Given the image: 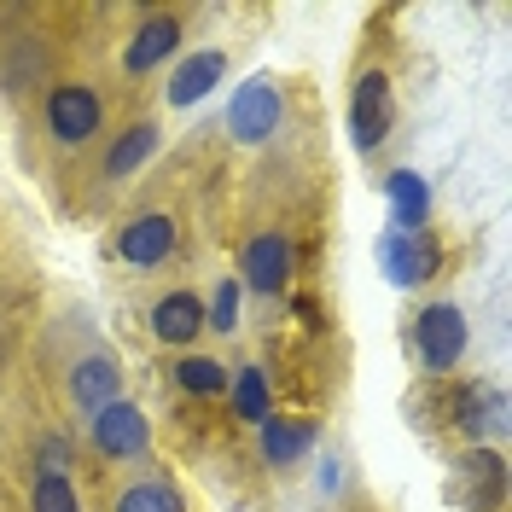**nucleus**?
Here are the masks:
<instances>
[{
	"label": "nucleus",
	"instance_id": "obj_7",
	"mask_svg": "<svg viewBox=\"0 0 512 512\" xmlns=\"http://www.w3.org/2000/svg\"><path fill=\"white\" fill-rule=\"evenodd\" d=\"M379 268L396 291L425 286V280L437 274V245H431V233H396V227H384L379 233Z\"/></svg>",
	"mask_w": 512,
	"mask_h": 512
},
{
	"label": "nucleus",
	"instance_id": "obj_21",
	"mask_svg": "<svg viewBox=\"0 0 512 512\" xmlns=\"http://www.w3.org/2000/svg\"><path fill=\"white\" fill-rule=\"evenodd\" d=\"M204 332H239V280H222L204 303Z\"/></svg>",
	"mask_w": 512,
	"mask_h": 512
},
{
	"label": "nucleus",
	"instance_id": "obj_1",
	"mask_svg": "<svg viewBox=\"0 0 512 512\" xmlns=\"http://www.w3.org/2000/svg\"><path fill=\"white\" fill-rule=\"evenodd\" d=\"M41 123H47V134L59 140L64 152H76V146H88L105 128V94L94 82H53L47 99H41Z\"/></svg>",
	"mask_w": 512,
	"mask_h": 512
},
{
	"label": "nucleus",
	"instance_id": "obj_16",
	"mask_svg": "<svg viewBox=\"0 0 512 512\" xmlns=\"http://www.w3.org/2000/svg\"><path fill=\"white\" fill-rule=\"evenodd\" d=\"M256 431H262V460H268V466H297V460L320 443L315 419H280L274 414L268 425H256Z\"/></svg>",
	"mask_w": 512,
	"mask_h": 512
},
{
	"label": "nucleus",
	"instance_id": "obj_15",
	"mask_svg": "<svg viewBox=\"0 0 512 512\" xmlns=\"http://www.w3.org/2000/svg\"><path fill=\"white\" fill-rule=\"evenodd\" d=\"M460 478H466V507L472 512H501V501H507V460L495 448H472L460 460Z\"/></svg>",
	"mask_w": 512,
	"mask_h": 512
},
{
	"label": "nucleus",
	"instance_id": "obj_14",
	"mask_svg": "<svg viewBox=\"0 0 512 512\" xmlns=\"http://www.w3.org/2000/svg\"><path fill=\"white\" fill-rule=\"evenodd\" d=\"M222 76H227V53H222V47H198L192 59L175 64V76H169L163 99H169L175 111H187V105H198V99L222 82Z\"/></svg>",
	"mask_w": 512,
	"mask_h": 512
},
{
	"label": "nucleus",
	"instance_id": "obj_5",
	"mask_svg": "<svg viewBox=\"0 0 512 512\" xmlns=\"http://www.w3.org/2000/svg\"><path fill=\"white\" fill-rule=\"evenodd\" d=\"M396 123V99H390V76L384 70H361L350 88V140L355 152H379Z\"/></svg>",
	"mask_w": 512,
	"mask_h": 512
},
{
	"label": "nucleus",
	"instance_id": "obj_2",
	"mask_svg": "<svg viewBox=\"0 0 512 512\" xmlns=\"http://www.w3.org/2000/svg\"><path fill=\"white\" fill-rule=\"evenodd\" d=\"M280 117H286V94H280V82H274L268 70L245 76V82L233 88V99H227V128H233L239 146H262V140L280 128Z\"/></svg>",
	"mask_w": 512,
	"mask_h": 512
},
{
	"label": "nucleus",
	"instance_id": "obj_4",
	"mask_svg": "<svg viewBox=\"0 0 512 512\" xmlns=\"http://www.w3.org/2000/svg\"><path fill=\"white\" fill-rule=\"evenodd\" d=\"M291 239L280 227H262L245 239V251H239V291H251V297H280L291 286Z\"/></svg>",
	"mask_w": 512,
	"mask_h": 512
},
{
	"label": "nucleus",
	"instance_id": "obj_12",
	"mask_svg": "<svg viewBox=\"0 0 512 512\" xmlns=\"http://www.w3.org/2000/svg\"><path fill=\"white\" fill-rule=\"evenodd\" d=\"M70 402L82 408V414H94L105 402H123V367H117V355H82L76 367H70Z\"/></svg>",
	"mask_w": 512,
	"mask_h": 512
},
{
	"label": "nucleus",
	"instance_id": "obj_22",
	"mask_svg": "<svg viewBox=\"0 0 512 512\" xmlns=\"http://www.w3.org/2000/svg\"><path fill=\"white\" fill-rule=\"evenodd\" d=\"M30 512H82V495L70 478H35Z\"/></svg>",
	"mask_w": 512,
	"mask_h": 512
},
{
	"label": "nucleus",
	"instance_id": "obj_18",
	"mask_svg": "<svg viewBox=\"0 0 512 512\" xmlns=\"http://www.w3.org/2000/svg\"><path fill=\"white\" fill-rule=\"evenodd\" d=\"M30 88H47V41L41 35L12 41V59H6V94H30Z\"/></svg>",
	"mask_w": 512,
	"mask_h": 512
},
{
	"label": "nucleus",
	"instance_id": "obj_8",
	"mask_svg": "<svg viewBox=\"0 0 512 512\" xmlns=\"http://www.w3.org/2000/svg\"><path fill=\"white\" fill-rule=\"evenodd\" d=\"M175 239H181L175 216L146 210V216H128L123 222V233H117V256H123L128 268H158V262L175 256Z\"/></svg>",
	"mask_w": 512,
	"mask_h": 512
},
{
	"label": "nucleus",
	"instance_id": "obj_10",
	"mask_svg": "<svg viewBox=\"0 0 512 512\" xmlns=\"http://www.w3.org/2000/svg\"><path fill=\"white\" fill-rule=\"evenodd\" d=\"M152 338L169 344V350H192L198 344V332H204V297L198 291H163L158 303H152Z\"/></svg>",
	"mask_w": 512,
	"mask_h": 512
},
{
	"label": "nucleus",
	"instance_id": "obj_17",
	"mask_svg": "<svg viewBox=\"0 0 512 512\" xmlns=\"http://www.w3.org/2000/svg\"><path fill=\"white\" fill-rule=\"evenodd\" d=\"M227 390H233V414L245 419V425H268L274 419V390H268V373L256 361H245L239 379L227 384Z\"/></svg>",
	"mask_w": 512,
	"mask_h": 512
},
{
	"label": "nucleus",
	"instance_id": "obj_6",
	"mask_svg": "<svg viewBox=\"0 0 512 512\" xmlns=\"http://www.w3.org/2000/svg\"><path fill=\"white\" fill-rule=\"evenodd\" d=\"M88 443L105 454V460H140L152 448V425L134 402H105L88 414Z\"/></svg>",
	"mask_w": 512,
	"mask_h": 512
},
{
	"label": "nucleus",
	"instance_id": "obj_9",
	"mask_svg": "<svg viewBox=\"0 0 512 512\" xmlns=\"http://www.w3.org/2000/svg\"><path fill=\"white\" fill-rule=\"evenodd\" d=\"M181 18L175 12H146L140 24H134V35H128L123 47V70L128 76H146V70H158L163 59H175L181 53Z\"/></svg>",
	"mask_w": 512,
	"mask_h": 512
},
{
	"label": "nucleus",
	"instance_id": "obj_13",
	"mask_svg": "<svg viewBox=\"0 0 512 512\" xmlns=\"http://www.w3.org/2000/svg\"><path fill=\"white\" fill-rule=\"evenodd\" d=\"M384 198H390V227L396 233H425V222H431V181L419 169H390L384 175Z\"/></svg>",
	"mask_w": 512,
	"mask_h": 512
},
{
	"label": "nucleus",
	"instance_id": "obj_23",
	"mask_svg": "<svg viewBox=\"0 0 512 512\" xmlns=\"http://www.w3.org/2000/svg\"><path fill=\"white\" fill-rule=\"evenodd\" d=\"M35 460H41V478H70V443L64 437H41Z\"/></svg>",
	"mask_w": 512,
	"mask_h": 512
},
{
	"label": "nucleus",
	"instance_id": "obj_20",
	"mask_svg": "<svg viewBox=\"0 0 512 512\" xmlns=\"http://www.w3.org/2000/svg\"><path fill=\"white\" fill-rule=\"evenodd\" d=\"M175 384H181L187 396H222V390H227V367L216 361V355L187 350L181 361H175Z\"/></svg>",
	"mask_w": 512,
	"mask_h": 512
},
{
	"label": "nucleus",
	"instance_id": "obj_3",
	"mask_svg": "<svg viewBox=\"0 0 512 512\" xmlns=\"http://www.w3.org/2000/svg\"><path fill=\"white\" fill-rule=\"evenodd\" d=\"M466 315H460V303H425L414 315V355L425 373H454L460 367V355H466Z\"/></svg>",
	"mask_w": 512,
	"mask_h": 512
},
{
	"label": "nucleus",
	"instance_id": "obj_11",
	"mask_svg": "<svg viewBox=\"0 0 512 512\" xmlns=\"http://www.w3.org/2000/svg\"><path fill=\"white\" fill-rule=\"evenodd\" d=\"M163 146V128L152 123V117H140V123H128L111 146H105V163H99V175L111 181V187H123L128 175H140L146 163H152V152Z\"/></svg>",
	"mask_w": 512,
	"mask_h": 512
},
{
	"label": "nucleus",
	"instance_id": "obj_19",
	"mask_svg": "<svg viewBox=\"0 0 512 512\" xmlns=\"http://www.w3.org/2000/svg\"><path fill=\"white\" fill-rule=\"evenodd\" d=\"M111 512H187V501H181V489L169 478H134L123 495H117Z\"/></svg>",
	"mask_w": 512,
	"mask_h": 512
}]
</instances>
